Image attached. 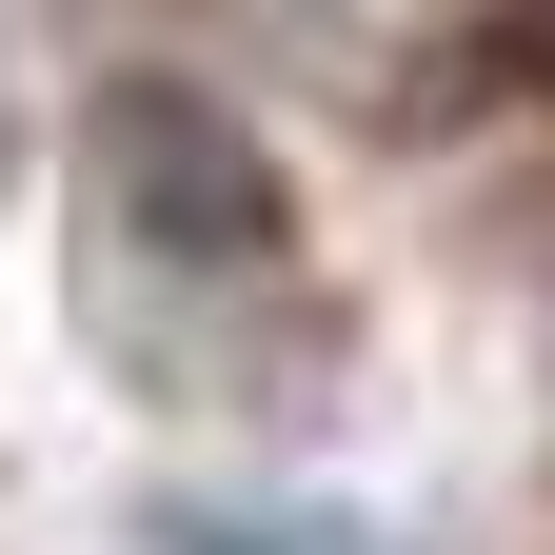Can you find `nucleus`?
<instances>
[{
  "label": "nucleus",
  "instance_id": "f257e3e1",
  "mask_svg": "<svg viewBox=\"0 0 555 555\" xmlns=\"http://www.w3.org/2000/svg\"><path fill=\"white\" fill-rule=\"evenodd\" d=\"M100 179H119V219L159 238V258H198V278L278 258V159H258L198 80H119V100H100Z\"/></svg>",
  "mask_w": 555,
  "mask_h": 555
},
{
  "label": "nucleus",
  "instance_id": "f03ea898",
  "mask_svg": "<svg viewBox=\"0 0 555 555\" xmlns=\"http://www.w3.org/2000/svg\"><path fill=\"white\" fill-rule=\"evenodd\" d=\"M179 555H377V535H337V516H159Z\"/></svg>",
  "mask_w": 555,
  "mask_h": 555
},
{
  "label": "nucleus",
  "instance_id": "7ed1b4c3",
  "mask_svg": "<svg viewBox=\"0 0 555 555\" xmlns=\"http://www.w3.org/2000/svg\"><path fill=\"white\" fill-rule=\"evenodd\" d=\"M0 179H21V100H0Z\"/></svg>",
  "mask_w": 555,
  "mask_h": 555
}]
</instances>
